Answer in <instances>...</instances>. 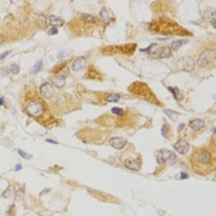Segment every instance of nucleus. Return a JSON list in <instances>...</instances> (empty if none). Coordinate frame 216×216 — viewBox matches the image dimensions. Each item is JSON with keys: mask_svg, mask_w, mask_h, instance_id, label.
<instances>
[{"mask_svg": "<svg viewBox=\"0 0 216 216\" xmlns=\"http://www.w3.org/2000/svg\"><path fill=\"white\" fill-rule=\"evenodd\" d=\"M10 53H11V51H6V52L3 53L2 55H0V60H3V59H5Z\"/></svg>", "mask_w": 216, "mask_h": 216, "instance_id": "obj_29", "label": "nucleus"}, {"mask_svg": "<svg viewBox=\"0 0 216 216\" xmlns=\"http://www.w3.org/2000/svg\"><path fill=\"white\" fill-rule=\"evenodd\" d=\"M130 92L136 95L143 98V100H147L148 102H151L154 104H158V100H156V97L151 92V91L148 88L145 83L136 82L133 83L129 88Z\"/></svg>", "mask_w": 216, "mask_h": 216, "instance_id": "obj_3", "label": "nucleus"}, {"mask_svg": "<svg viewBox=\"0 0 216 216\" xmlns=\"http://www.w3.org/2000/svg\"><path fill=\"white\" fill-rule=\"evenodd\" d=\"M205 126V121H204L203 120H202V119H195V120L190 121L189 124V126L190 128L195 130H199L200 129H203Z\"/></svg>", "mask_w": 216, "mask_h": 216, "instance_id": "obj_16", "label": "nucleus"}, {"mask_svg": "<svg viewBox=\"0 0 216 216\" xmlns=\"http://www.w3.org/2000/svg\"><path fill=\"white\" fill-rule=\"evenodd\" d=\"M176 65L179 70L185 71V72H189L195 69V61L193 57L187 55V56L182 57L181 58L178 59Z\"/></svg>", "mask_w": 216, "mask_h": 216, "instance_id": "obj_6", "label": "nucleus"}, {"mask_svg": "<svg viewBox=\"0 0 216 216\" xmlns=\"http://www.w3.org/2000/svg\"><path fill=\"white\" fill-rule=\"evenodd\" d=\"M152 54L157 58H169L172 55V49L169 46H163L154 51Z\"/></svg>", "mask_w": 216, "mask_h": 216, "instance_id": "obj_8", "label": "nucleus"}, {"mask_svg": "<svg viewBox=\"0 0 216 216\" xmlns=\"http://www.w3.org/2000/svg\"><path fill=\"white\" fill-rule=\"evenodd\" d=\"M4 104H5V99L4 97H1L0 98V106L3 105Z\"/></svg>", "mask_w": 216, "mask_h": 216, "instance_id": "obj_32", "label": "nucleus"}, {"mask_svg": "<svg viewBox=\"0 0 216 216\" xmlns=\"http://www.w3.org/2000/svg\"><path fill=\"white\" fill-rule=\"evenodd\" d=\"M127 140L123 138L114 137L110 140V144L115 149H122L126 145Z\"/></svg>", "mask_w": 216, "mask_h": 216, "instance_id": "obj_13", "label": "nucleus"}, {"mask_svg": "<svg viewBox=\"0 0 216 216\" xmlns=\"http://www.w3.org/2000/svg\"><path fill=\"white\" fill-rule=\"evenodd\" d=\"M58 33V30H57L56 28H55V27H52V28L49 30L48 32V34L49 35H53L57 34Z\"/></svg>", "mask_w": 216, "mask_h": 216, "instance_id": "obj_28", "label": "nucleus"}, {"mask_svg": "<svg viewBox=\"0 0 216 216\" xmlns=\"http://www.w3.org/2000/svg\"><path fill=\"white\" fill-rule=\"evenodd\" d=\"M215 62V51L208 50L201 53L197 59V63L201 67L208 66Z\"/></svg>", "mask_w": 216, "mask_h": 216, "instance_id": "obj_7", "label": "nucleus"}, {"mask_svg": "<svg viewBox=\"0 0 216 216\" xmlns=\"http://www.w3.org/2000/svg\"><path fill=\"white\" fill-rule=\"evenodd\" d=\"M43 66V61H39L38 62H37L35 64V66H33V69L31 70L32 74H37V72H39L41 70Z\"/></svg>", "mask_w": 216, "mask_h": 216, "instance_id": "obj_23", "label": "nucleus"}, {"mask_svg": "<svg viewBox=\"0 0 216 216\" xmlns=\"http://www.w3.org/2000/svg\"><path fill=\"white\" fill-rule=\"evenodd\" d=\"M22 169V166L21 164H17V165L15 166V171H19V170Z\"/></svg>", "mask_w": 216, "mask_h": 216, "instance_id": "obj_30", "label": "nucleus"}, {"mask_svg": "<svg viewBox=\"0 0 216 216\" xmlns=\"http://www.w3.org/2000/svg\"><path fill=\"white\" fill-rule=\"evenodd\" d=\"M169 126H166V125H165V124H164L163 126H162V128H161V133H162V135H163L164 137L167 138L168 136H169Z\"/></svg>", "mask_w": 216, "mask_h": 216, "instance_id": "obj_24", "label": "nucleus"}, {"mask_svg": "<svg viewBox=\"0 0 216 216\" xmlns=\"http://www.w3.org/2000/svg\"><path fill=\"white\" fill-rule=\"evenodd\" d=\"M185 128V124L184 123H181L178 127V131H181V130L183 129V128Z\"/></svg>", "mask_w": 216, "mask_h": 216, "instance_id": "obj_31", "label": "nucleus"}, {"mask_svg": "<svg viewBox=\"0 0 216 216\" xmlns=\"http://www.w3.org/2000/svg\"><path fill=\"white\" fill-rule=\"evenodd\" d=\"M40 93L43 97L50 99L54 94V89L52 85L49 83H44L40 87Z\"/></svg>", "mask_w": 216, "mask_h": 216, "instance_id": "obj_10", "label": "nucleus"}, {"mask_svg": "<svg viewBox=\"0 0 216 216\" xmlns=\"http://www.w3.org/2000/svg\"><path fill=\"white\" fill-rule=\"evenodd\" d=\"M174 148L178 153L182 155H185L189 151V144L185 140H179L174 144Z\"/></svg>", "mask_w": 216, "mask_h": 216, "instance_id": "obj_12", "label": "nucleus"}, {"mask_svg": "<svg viewBox=\"0 0 216 216\" xmlns=\"http://www.w3.org/2000/svg\"><path fill=\"white\" fill-rule=\"evenodd\" d=\"M125 166L127 169L132 171H139L141 167V161L138 158H128L125 160Z\"/></svg>", "mask_w": 216, "mask_h": 216, "instance_id": "obj_9", "label": "nucleus"}, {"mask_svg": "<svg viewBox=\"0 0 216 216\" xmlns=\"http://www.w3.org/2000/svg\"><path fill=\"white\" fill-rule=\"evenodd\" d=\"M86 66V58L84 57H79L76 61L73 63L72 69L74 71H79L82 70Z\"/></svg>", "mask_w": 216, "mask_h": 216, "instance_id": "obj_14", "label": "nucleus"}, {"mask_svg": "<svg viewBox=\"0 0 216 216\" xmlns=\"http://www.w3.org/2000/svg\"><path fill=\"white\" fill-rule=\"evenodd\" d=\"M49 24L51 26L55 28L57 27H62L64 24V22L59 17H55L54 15H51L49 17Z\"/></svg>", "mask_w": 216, "mask_h": 216, "instance_id": "obj_17", "label": "nucleus"}, {"mask_svg": "<svg viewBox=\"0 0 216 216\" xmlns=\"http://www.w3.org/2000/svg\"><path fill=\"white\" fill-rule=\"evenodd\" d=\"M100 15L104 23H109V22L112 20V19H114L113 17H112V15H110V11L106 9H104V8H103L102 10L101 11Z\"/></svg>", "mask_w": 216, "mask_h": 216, "instance_id": "obj_20", "label": "nucleus"}, {"mask_svg": "<svg viewBox=\"0 0 216 216\" xmlns=\"http://www.w3.org/2000/svg\"><path fill=\"white\" fill-rule=\"evenodd\" d=\"M211 23H212V25H213L214 28L215 29V19H213V20H211Z\"/></svg>", "mask_w": 216, "mask_h": 216, "instance_id": "obj_34", "label": "nucleus"}, {"mask_svg": "<svg viewBox=\"0 0 216 216\" xmlns=\"http://www.w3.org/2000/svg\"><path fill=\"white\" fill-rule=\"evenodd\" d=\"M137 45L135 43H130V44H126L121 45H115V46H110L105 48H103V52L105 53H121L125 55H131L136 51Z\"/></svg>", "mask_w": 216, "mask_h": 216, "instance_id": "obj_5", "label": "nucleus"}, {"mask_svg": "<svg viewBox=\"0 0 216 216\" xmlns=\"http://www.w3.org/2000/svg\"><path fill=\"white\" fill-rule=\"evenodd\" d=\"M120 99V96L119 94H111L107 97L105 100L108 102H118Z\"/></svg>", "mask_w": 216, "mask_h": 216, "instance_id": "obj_22", "label": "nucleus"}, {"mask_svg": "<svg viewBox=\"0 0 216 216\" xmlns=\"http://www.w3.org/2000/svg\"><path fill=\"white\" fill-rule=\"evenodd\" d=\"M51 81H52L53 84L58 89H62L66 85V79H65L64 76H60V75L53 76Z\"/></svg>", "mask_w": 216, "mask_h": 216, "instance_id": "obj_15", "label": "nucleus"}, {"mask_svg": "<svg viewBox=\"0 0 216 216\" xmlns=\"http://www.w3.org/2000/svg\"><path fill=\"white\" fill-rule=\"evenodd\" d=\"M172 153L166 148H162L158 151L156 155V161L158 164H164L171 158Z\"/></svg>", "mask_w": 216, "mask_h": 216, "instance_id": "obj_11", "label": "nucleus"}, {"mask_svg": "<svg viewBox=\"0 0 216 216\" xmlns=\"http://www.w3.org/2000/svg\"><path fill=\"white\" fill-rule=\"evenodd\" d=\"M192 169L200 176H207L215 169V156L213 150L207 147L197 148L190 158Z\"/></svg>", "mask_w": 216, "mask_h": 216, "instance_id": "obj_1", "label": "nucleus"}, {"mask_svg": "<svg viewBox=\"0 0 216 216\" xmlns=\"http://www.w3.org/2000/svg\"><path fill=\"white\" fill-rule=\"evenodd\" d=\"M151 31L162 35L187 36L191 35L189 31L172 19H160L154 21L150 25Z\"/></svg>", "mask_w": 216, "mask_h": 216, "instance_id": "obj_2", "label": "nucleus"}, {"mask_svg": "<svg viewBox=\"0 0 216 216\" xmlns=\"http://www.w3.org/2000/svg\"><path fill=\"white\" fill-rule=\"evenodd\" d=\"M164 113L169 117L172 120H173V121H176L178 118V115H179V113H178L177 112H175V111H173L172 110H169V109H167V110H164Z\"/></svg>", "mask_w": 216, "mask_h": 216, "instance_id": "obj_21", "label": "nucleus"}, {"mask_svg": "<svg viewBox=\"0 0 216 216\" xmlns=\"http://www.w3.org/2000/svg\"><path fill=\"white\" fill-rule=\"evenodd\" d=\"M18 154L21 156V157H23L25 159H30V158H32V156L30 155V154H27L26 152H25L24 150L21 149H18Z\"/></svg>", "mask_w": 216, "mask_h": 216, "instance_id": "obj_27", "label": "nucleus"}, {"mask_svg": "<svg viewBox=\"0 0 216 216\" xmlns=\"http://www.w3.org/2000/svg\"><path fill=\"white\" fill-rule=\"evenodd\" d=\"M203 17L206 21H211L213 20V19H215V9H214V8L213 9V8H211V9H207V10L204 12Z\"/></svg>", "mask_w": 216, "mask_h": 216, "instance_id": "obj_18", "label": "nucleus"}, {"mask_svg": "<svg viewBox=\"0 0 216 216\" xmlns=\"http://www.w3.org/2000/svg\"><path fill=\"white\" fill-rule=\"evenodd\" d=\"M46 141H47V142H48V143H53V144H58V143H57V142H55V141H54V140H51V139H47V140H46Z\"/></svg>", "mask_w": 216, "mask_h": 216, "instance_id": "obj_33", "label": "nucleus"}, {"mask_svg": "<svg viewBox=\"0 0 216 216\" xmlns=\"http://www.w3.org/2000/svg\"><path fill=\"white\" fill-rule=\"evenodd\" d=\"M111 111H112V113L115 114V115H117L120 116V115H123V110H122V109H121V108H117V107L112 108V110H111Z\"/></svg>", "mask_w": 216, "mask_h": 216, "instance_id": "obj_26", "label": "nucleus"}, {"mask_svg": "<svg viewBox=\"0 0 216 216\" xmlns=\"http://www.w3.org/2000/svg\"><path fill=\"white\" fill-rule=\"evenodd\" d=\"M10 71L14 74H17L19 71V67L17 64L16 63H13V64L11 65L10 67Z\"/></svg>", "mask_w": 216, "mask_h": 216, "instance_id": "obj_25", "label": "nucleus"}, {"mask_svg": "<svg viewBox=\"0 0 216 216\" xmlns=\"http://www.w3.org/2000/svg\"><path fill=\"white\" fill-rule=\"evenodd\" d=\"M189 43V41L187 39H182L177 40V41H174L172 43V49L173 51H177L180 48L182 45H186Z\"/></svg>", "mask_w": 216, "mask_h": 216, "instance_id": "obj_19", "label": "nucleus"}, {"mask_svg": "<svg viewBox=\"0 0 216 216\" xmlns=\"http://www.w3.org/2000/svg\"><path fill=\"white\" fill-rule=\"evenodd\" d=\"M27 113L32 118H40L45 113V106L43 100H31L25 107Z\"/></svg>", "mask_w": 216, "mask_h": 216, "instance_id": "obj_4", "label": "nucleus"}]
</instances>
